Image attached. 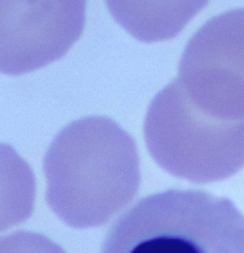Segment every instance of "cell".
<instances>
[{
	"label": "cell",
	"instance_id": "6da1fadb",
	"mask_svg": "<svg viewBox=\"0 0 244 253\" xmlns=\"http://www.w3.org/2000/svg\"><path fill=\"white\" fill-rule=\"evenodd\" d=\"M47 201L70 226H99L134 198L139 189L136 142L113 120L88 117L65 126L44 159Z\"/></svg>",
	"mask_w": 244,
	"mask_h": 253
},
{
	"label": "cell",
	"instance_id": "7a4b0ae2",
	"mask_svg": "<svg viewBox=\"0 0 244 253\" xmlns=\"http://www.w3.org/2000/svg\"><path fill=\"white\" fill-rule=\"evenodd\" d=\"M100 253H244V214L228 198L169 189L122 214Z\"/></svg>",
	"mask_w": 244,
	"mask_h": 253
},
{
	"label": "cell",
	"instance_id": "3957f363",
	"mask_svg": "<svg viewBox=\"0 0 244 253\" xmlns=\"http://www.w3.org/2000/svg\"><path fill=\"white\" fill-rule=\"evenodd\" d=\"M0 5V70L7 75L58 60L84 29V1H1Z\"/></svg>",
	"mask_w": 244,
	"mask_h": 253
},
{
	"label": "cell",
	"instance_id": "277c9868",
	"mask_svg": "<svg viewBox=\"0 0 244 253\" xmlns=\"http://www.w3.org/2000/svg\"><path fill=\"white\" fill-rule=\"evenodd\" d=\"M1 245L5 246V253H64L60 248L44 237L22 232L1 239Z\"/></svg>",
	"mask_w": 244,
	"mask_h": 253
}]
</instances>
